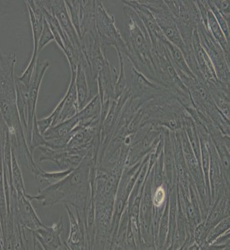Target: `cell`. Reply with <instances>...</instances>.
<instances>
[{
  "mask_svg": "<svg viewBox=\"0 0 230 250\" xmlns=\"http://www.w3.org/2000/svg\"><path fill=\"white\" fill-rule=\"evenodd\" d=\"M50 65V62L48 60L45 61H39L38 60L36 68L34 70L33 77H32L30 88H29V100H28V106H29V133L26 137L28 145H30L32 140V133L34 128V124L35 120H37L36 117V106H37L38 97L40 92L41 83L43 80V76L45 74L47 68Z\"/></svg>",
  "mask_w": 230,
  "mask_h": 250,
  "instance_id": "12",
  "label": "cell"
},
{
  "mask_svg": "<svg viewBox=\"0 0 230 250\" xmlns=\"http://www.w3.org/2000/svg\"><path fill=\"white\" fill-rule=\"evenodd\" d=\"M198 34L200 44L212 61L219 83L225 88H230V59L225 56L221 47L203 22L198 27Z\"/></svg>",
  "mask_w": 230,
  "mask_h": 250,
  "instance_id": "7",
  "label": "cell"
},
{
  "mask_svg": "<svg viewBox=\"0 0 230 250\" xmlns=\"http://www.w3.org/2000/svg\"><path fill=\"white\" fill-rule=\"evenodd\" d=\"M95 23L103 49L106 50L109 46H113L116 49L117 54L127 56L128 48L122 34L117 29L114 17L108 13L101 1H96Z\"/></svg>",
  "mask_w": 230,
  "mask_h": 250,
  "instance_id": "5",
  "label": "cell"
},
{
  "mask_svg": "<svg viewBox=\"0 0 230 250\" xmlns=\"http://www.w3.org/2000/svg\"><path fill=\"white\" fill-rule=\"evenodd\" d=\"M163 128L150 125L140 127L134 135L125 166L135 165L151 154L163 139Z\"/></svg>",
  "mask_w": 230,
  "mask_h": 250,
  "instance_id": "6",
  "label": "cell"
},
{
  "mask_svg": "<svg viewBox=\"0 0 230 250\" xmlns=\"http://www.w3.org/2000/svg\"><path fill=\"white\" fill-rule=\"evenodd\" d=\"M54 41L55 42V38H54V34L50 29V26L48 24L47 20L44 19L43 22V29L41 37H40V42H39V48H38V53L40 54V52L43 50V48L45 47L48 43H51Z\"/></svg>",
  "mask_w": 230,
  "mask_h": 250,
  "instance_id": "25",
  "label": "cell"
},
{
  "mask_svg": "<svg viewBox=\"0 0 230 250\" xmlns=\"http://www.w3.org/2000/svg\"><path fill=\"white\" fill-rule=\"evenodd\" d=\"M73 170L74 169H67V170H61L59 172H47L40 168L34 175L40 181L41 185L40 190H43L46 188L60 182V180L68 176Z\"/></svg>",
  "mask_w": 230,
  "mask_h": 250,
  "instance_id": "20",
  "label": "cell"
},
{
  "mask_svg": "<svg viewBox=\"0 0 230 250\" xmlns=\"http://www.w3.org/2000/svg\"><path fill=\"white\" fill-rule=\"evenodd\" d=\"M197 6L199 8V13L201 15L202 22L205 28L209 31L214 40L218 42L225 56L230 59V41L226 39L225 34L222 31L220 26L217 22L214 15L208 5L207 0H197Z\"/></svg>",
  "mask_w": 230,
  "mask_h": 250,
  "instance_id": "14",
  "label": "cell"
},
{
  "mask_svg": "<svg viewBox=\"0 0 230 250\" xmlns=\"http://www.w3.org/2000/svg\"><path fill=\"white\" fill-rule=\"evenodd\" d=\"M64 207L69 219L68 238L64 242L67 250H87L84 214L78 212L74 208L67 204L64 205Z\"/></svg>",
  "mask_w": 230,
  "mask_h": 250,
  "instance_id": "11",
  "label": "cell"
},
{
  "mask_svg": "<svg viewBox=\"0 0 230 250\" xmlns=\"http://www.w3.org/2000/svg\"><path fill=\"white\" fill-rule=\"evenodd\" d=\"M75 85H76L78 104L80 111L94 98V95H92L91 90L88 86V76H87L86 69L80 63L78 65L76 74H75Z\"/></svg>",
  "mask_w": 230,
  "mask_h": 250,
  "instance_id": "19",
  "label": "cell"
},
{
  "mask_svg": "<svg viewBox=\"0 0 230 250\" xmlns=\"http://www.w3.org/2000/svg\"><path fill=\"white\" fill-rule=\"evenodd\" d=\"M17 54L14 53L1 54L0 60V99L17 101L16 77L15 75Z\"/></svg>",
  "mask_w": 230,
  "mask_h": 250,
  "instance_id": "10",
  "label": "cell"
},
{
  "mask_svg": "<svg viewBox=\"0 0 230 250\" xmlns=\"http://www.w3.org/2000/svg\"><path fill=\"white\" fill-rule=\"evenodd\" d=\"M66 6L68 9V14L71 19L72 23L76 29L80 39L82 40L81 34V1L78 0H68L65 1Z\"/></svg>",
  "mask_w": 230,
  "mask_h": 250,
  "instance_id": "24",
  "label": "cell"
},
{
  "mask_svg": "<svg viewBox=\"0 0 230 250\" xmlns=\"http://www.w3.org/2000/svg\"><path fill=\"white\" fill-rule=\"evenodd\" d=\"M18 208L16 212L12 213L15 222H19L23 227L28 228L31 230H36L40 228L45 227L35 212L32 201L27 197V194L19 193Z\"/></svg>",
  "mask_w": 230,
  "mask_h": 250,
  "instance_id": "15",
  "label": "cell"
},
{
  "mask_svg": "<svg viewBox=\"0 0 230 250\" xmlns=\"http://www.w3.org/2000/svg\"><path fill=\"white\" fill-rule=\"evenodd\" d=\"M207 3L209 8L210 9L211 11L213 13V15H214V17H215L217 22L219 23V25L220 26L222 31L225 34V37L230 41V23H228L227 21L224 19V17L219 14V12L217 10V9H216L214 5L211 2V0L207 1Z\"/></svg>",
  "mask_w": 230,
  "mask_h": 250,
  "instance_id": "26",
  "label": "cell"
},
{
  "mask_svg": "<svg viewBox=\"0 0 230 250\" xmlns=\"http://www.w3.org/2000/svg\"><path fill=\"white\" fill-rule=\"evenodd\" d=\"M51 11L54 14V17L56 18L58 22L60 23L63 34H65L66 38L70 43L73 44L77 53L80 56V60L86 58L85 54L84 52V45L83 41L80 39L74 24L72 23L71 19L68 14V9L66 6L65 1L61 0H53L51 1Z\"/></svg>",
  "mask_w": 230,
  "mask_h": 250,
  "instance_id": "9",
  "label": "cell"
},
{
  "mask_svg": "<svg viewBox=\"0 0 230 250\" xmlns=\"http://www.w3.org/2000/svg\"><path fill=\"white\" fill-rule=\"evenodd\" d=\"M12 180L13 185L19 193L27 194L23 182V174L18 162L15 148H12Z\"/></svg>",
  "mask_w": 230,
  "mask_h": 250,
  "instance_id": "23",
  "label": "cell"
},
{
  "mask_svg": "<svg viewBox=\"0 0 230 250\" xmlns=\"http://www.w3.org/2000/svg\"><path fill=\"white\" fill-rule=\"evenodd\" d=\"M122 2L131 6L138 14L139 18L141 19L143 23L148 30V34L150 35L153 47L156 46L159 41V42H164V41L167 40L164 34H163L162 30L160 29L159 25H158L156 20L153 18V15L151 14L150 11L147 8H145V6L141 5L138 2V0H136V1L129 0V1H122Z\"/></svg>",
  "mask_w": 230,
  "mask_h": 250,
  "instance_id": "17",
  "label": "cell"
},
{
  "mask_svg": "<svg viewBox=\"0 0 230 250\" xmlns=\"http://www.w3.org/2000/svg\"><path fill=\"white\" fill-rule=\"evenodd\" d=\"M131 74L129 88L134 99L148 101L156 97L162 96L170 93V90L157 83L153 82L144 74L139 73L131 62L129 68ZM173 93V92H172Z\"/></svg>",
  "mask_w": 230,
  "mask_h": 250,
  "instance_id": "8",
  "label": "cell"
},
{
  "mask_svg": "<svg viewBox=\"0 0 230 250\" xmlns=\"http://www.w3.org/2000/svg\"><path fill=\"white\" fill-rule=\"evenodd\" d=\"M168 219H169V199L165 206L161 219L159 220L156 239V250H165V243L168 233Z\"/></svg>",
  "mask_w": 230,
  "mask_h": 250,
  "instance_id": "21",
  "label": "cell"
},
{
  "mask_svg": "<svg viewBox=\"0 0 230 250\" xmlns=\"http://www.w3.org/2000/svg\"><path fill=\"white\" fill-rule=\"evenodd\" d=\"M230 216L225 217L224 219H221L220 221L218 222L215 225H213V227L211 228L210 229L208 232L203 250H205L207 246L213 244L217 239H219L220 236L225 234L226 232L230 230Z\"/></svg>",
  "mask_w": 230,
  "mask_h": 250,
  "instance_id": "22",
  "label": "cell"
},
{
  "mask_svg": "<svg viewBox=\"0 0 230 250\" xmlns=\"http://www.w3.org/2000/svg\"><path fill=\"white\" fill-rule=\"evenodd\" d=\"M75 74H76V72H71V80L69 83L68 91L64 95L65 103H64V105H63L60 117L58 118L57 121L55 123V125H60L61 123L71 119L73 117L75 116L80 111L79 104H78V99H77Z\"/></svg>",
  "mask_w": 230,
  "mask_h": 250,
  "instance_id": "18",
  "label": "cell"
},
{
  "mask_svg": "<svg viewBox=\"0 0 230 250\" xmlns=\"http://www.w3.org/2000/svg\"><path fill=\"white\" fill-rule=\"evenodd\" d=\"M191 44H192L193 54L196 60L197 65L201 74L204 83H212V84H220L216 76L215 70L213 68L212 61L200 44L198 29L193 32Z\"/></svg>",
  "mask_w": 230,
  "mask_h": 250,
  "instance_id": "16",
  "label": "cell"
},
{
  "mask_svg": "<svg viewBox=\"0 0 230 250\" xmlns=\"http://www.w3.org/2000/svg\"><path fill=\"white\" fill-rule=\"evenodd\" d=\"M63 230V219L52 225L40 228L33 230L37 244L44 250H67L65 244L63 243L60 235Z\"/></svg>",
  "mask_w": 230,
  "mask_h": 250,
  "instance_id": "13",
  "label": "cell"
},
{
  "mask_svg": "<svg viewBox=\"0 0 230 250\" xmlns=\"http://www.w3.org/2000/svg\"><path fill=\"white\" fill-rule=\"evenodd\" d=\"M173 16L180 35L188 48H192L193 32L202 23L201 15L195 1L192 0H165Z\"/></svg>",
  "mask_w": 230,
  "mask_h": 250,
  "instance_id": "4",
  "label": "cell"
},
{
  "mask_svg": "<svg viewBox=\"0 0 230 250\" xmlns=\"http://www.w3.org/2000/svg\"><path fill=\"white\" fill-rule=\"evenodd\" d=\"M211 2L219 12V14L230 23V0H211Z\"/></svg>",
  "mask_w": 230,
  "mask_h": 250,
  "instance_id": "27",
  "label": "cell"
},
{
  "mask_svg": "<svg viewBox=\"0 0 230 250\" xmlns=\"http://www.w3.org/2000/svg\"><path fill=\"white\" fill-rule=\"evenodd\" d=\"M98 150L90 151L76 168L60 182L39 190L37 195L27 194L31 201L42 203L43 206L67 204L80 213H85L88 197L91 193L92 169L97 165Z\"/></svg>",
  "mask_w": 230,
  "mask_h": 250,
  "instance_id": "1",
  "label": "cell"
},
{
  "mask_svg": "<svg viewBox=\"0 0 230 250\" xmlns=\"http://www.w3.org/2000/svg\"><path fill=\"white\" fill-rule=\"evenodd\" d=\"M123 3L125 29L122 36L128 48L126 57L139 73L151 81L159 83L153 63V45L150 35L135 10L131 6Z\"/></svg>",
  "mask_w": 230,
  "mask_h": 250,
  "instance_id": "2",
  "label": "cell"
},
{
  "mask_svg": "<svg viewBox=\"0 0 230 250\" xmlns=\"http://www.w3.org/2000/svg\"><path fill=\"white\" fill-rule=\"evenodd\" d=\"M141 5L145 6V8L150 11L153 18L156 20L157 23L160 29L162 30L163 34L168 40L169 43L173 45L177 46L182 51L183 55L185 57L188 65L198 80L203 81L201 74L199 72V68L197 65L196 60L193 54V48H188L183 40L179 29L177 28L176 23L173 20V16L168 10L165 1L162 0H138Z\"/></svg>",
  "mask_w": 230,
  "mask_h": 250,
  "instance_id": "3",
  "label": "cell"
}]
</instances>
